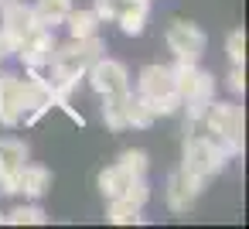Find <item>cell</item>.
I'll list each match as a JSON object with an SVG mask.
<instances>
[{"mask_svg":"<svg viewBox=\"0 0 249 229\" xmlns=\"http://www.w3.org/2000/svg\"><path fill=\"white\" fill-rule=\"evenodd\" d=\"M201 130H205V137L212 140V144H218L225 154H239L242 151V127H246V120H242V110L235 106V103H208L205 106V116H201V123H198Z\"/></svg>","mask_w":249,"mask_h":229,"instance_id":"1","label":"cell"},{"mask_svg":"<svg viewBox=\"0 0 249 229\" xmlns=\"http://www.w3.org/2000/svg\"><path fill=\"white\" fill-rule=\"evenodd\" d=\"M171 76H174V93L181 96V103L188 106L191 123L198 127L201 116H205V106L212 103V76L205 69H198L195 62H178L171 69Z\"/></svg>","mask_w":249,"mask_h":229,"instance_id":"2","label":"cell"},{"mask_svg":"<svg viewBox=\"0 0 249 229\" xmlns=\"http://www.w3.org/2000/svg\"><path fill=\"white\" fill-rule=\"evenodd\" d=\"M137 89H140V96L150 103L154 116H171V113H178V106H181V96L174 93V76H171L167 65H147V69L140 72Z\"/></svg>","mask_w":249,"mask_h":229,"instance_id":"3","label":"cell"},{"mask_svg":"<svg viewBox=\"0 0 249 229\" xmlns=\"http://www.w3.org/2000/svg\"><path fill=\"white\" fill-rule=\"evenodd\" d=\"M225 157H229V154H225L218 144H212L205 134H191V137L184 140V164H181V171L205 185L212 174H218V171L225 168Z\"/></svg>","mask_w":249,"mask_h":229,"instance_id":"4","label":"cell"},{"mask_svg":"<svg viewBox=\"0 0 249 229\" xmlns=\"http://www.w3.org/2000/svg\"><path fill=\"white\" fill-rule=\"evenodd\" d=\"M55 106V93H52V82L38 76V69H31L24 79H21V123L31 127L38 123L48 110Z\"/></svg>","mask_w":249,"mask_h":229,"instance_id":"5","label":"cell"},{"mask_svg":"<svg viewBox=\"0 0 249 229\" xmlns=\"http://www.w3.org/2000/svg\"><path fill=\"white\" fill-rule=\"evenodd\" d=\"M167 48L174 52L178 62H198L205 52V31L191 21H174L167 28Z\"/></svg>","mask_w":249,"mask_h":229,"instance_id":"6","label":"cell"},{"mask_svg":"<svg viewBox=\"0 0 249 229\" xmlns=\"http://www.w3.org/2000/svg\"><path fill=\"white\" fill-rule=\"evenodd\" d=\"M35 24H38V18H35V7L21 4V0H7V4L0 7V35L7 38L11 52H14V48L24 41V35H28Z\"/></svg>","mask_w":249,"mask_h":229,"instance_id":"7","label":"cell"},{"mask_svg":"<svg viewBox=\"0 0 249 229\" xmlns=\"http://www.w3.org/2000/svg\"><path fill=\"white\" fill-rule=\"evenodd\" d=\"M28 164V144L18 137H4L0 140V191L7 195H21L18 191V174Z\"/></svg>","mask_w":249,"mask_h":229,"instance_id":"8","label":"cell"},{"mask_svg":"<svg viewBox=\"0 0 249 229\" xmlns=\"http://www.w3.org/2000/svg\"><path fill=\"white\" fill-rule=\"evenodd\" d=\"M14 52L21 55V62H24L28 69H41V65H48L52 55H55V35H52V28L38 21V24L24 35V41H21Z\"/></svg>","mask_w":249,"mask_h":229,"instance_id":"9","label":"cell"},{"mask_svg":"<svg viewBox=\"0 0 249 229\" xmlns=\"http://www.w3.org/2000/svg\"><path fill=\"white\" fill-rule=\"evenodd\" d=\"M89 86L99 93V96H109V93H126L130 89V76H126V65L116 62V58H96L89 69Z\"/></svg>","mask_w":249,"mask_h":229,"instance_id":"10","label":"cell"},{"mask_svg":"<svg viewBox=\"0 0 249 229\" xmlns=\"http://www.w3.org/2000/svg\"><path fill=\"white\" fill-rule=\"evenodd\" d=\"M201 188H205V185L195 181L191 174L174 171V174L167 178V205H171V212H188V209L195 205V198H198Z\"/></svg>","mask_w":249,"mask_h":229,"instance_id":"11","label":"cell"},{"mask_svg":"<svg viewBox=\"0 0 249 229\" xmlns=\"http://www.w3.org/2000/svg\"><path fill=\"white\" fill-rule=\"evenodd\" d=\"M0 123H21V76H0Z\"/></svg>","mask_w":249,"mask_h":229,"instance_id":"12","label":"cell"},{"mask_svg":"<svg viewBox=\"0 0 249 229\" xmlns=\"http://www.w3.org/2000/svg\"><path fill=\"white\" fill-rule=\"evenodd\" d=\"M52 188V171L41 164H24L18 174V191H24L28 198H41Z\"/></svg>","mask_w":249,"mask_h":229,"instance_id":"13","label":"cell"},{"mask_svg":"<svg viewBox=\"0 0 249 229\" xmlns=\"http://www.w3.org/2000/svg\"><path fill=\"white\" fill-rule=\"evenodd\" d=\"M133 178H140V174H130V171L116 161V164H109L106 171H99V191H103L106 198H123V191L130 188Z\"/></svg>","mask_w":249,"mask_h":229,"instance_id":"14","label":"cell"},{"mask_svg":"<svg viewBox=\"0 0 249 229\" xmlns=\"http://www.w3.org/2000/svg\"><path fill=\"white\" fill-rule=\"evenodd\" d=\"M126 103H130V89L126 93H109L103 96V120L109 130H126Z\"/></svg>","mask_w":249,"mask_h":229,"instance_id":"15","label":"cell"},{"mask_svg":"<svg viewBox=\"0 0 249 229\" xmlns=\"http://www.w3.org/2000/svg\"><path fill=\"white\" fill-rule=\"evenodd\" d=\"M147 14H150V0H130V4L123 7V14L116 18V24L123 28V35H140L147 28Z\"/></svg>","mask_w":249,"mask_h":229,"instance_id":"16","label":"cell"},{"mask_svg":"<svg viewBox=\"0 0 249 229\" xmlns=\"http://www.w3.org/2000/svg\"><path fill=\"white\" fill-rule=\"evenodd\" d=\"M65 21H69V35L72 38H92L99 31V24H103V18L96 11H69Z\"/></svg>","mask_w":249,"mask_h":229,"instance_id":"17","label":"cell"},{"mask_svg":"<svg viewBox=\"0 0 249 229\" xmlns=\"http://www.w3.org/2000/svg\"><path fill=\"white\" fill-rule=\"evenodd\" d=\"M69 11H72V0H38L35 4V18L41 21V24H62L65 18H69Z\"/></svg>","mask_w":249,"mask_h":229,"instance_id":"18","label":"cell"},{"mask_svg":"<svg viewBox=\"0 0 249 229\" xmlns=\"http://www.w3.org/2000/svg\"><path fill=\"white\" fill-rule=\"evenodd\" d=\"M109 222L113 226H137L140 222V205L126 202V198H109Z\"/></svg>","mask_w":249,"mask_h":229,"instance_id":"19","label":"cell"},{"mask_svg":"<svg viewBox=\"0 0 249 229\" xmlns=\"http://www.w3.org/2000/svg\"><path fill=\"white\" fill-rule=\"evenodd\" d=\"M154 120H157V116H154L150 103H147L143 96H130V103H126V123H130V127H140V130H147Z\"/></svg>","mask_w":249,"mask_h":229,"instance_id":"20","label":"cell"},{"mask_svg":"<svg viewBox=\"0 0 249 229\" xmlns=\"http://www.w3.org/2000/svg\"><path fill=\"white\" fill-rule=\"evenodd\" d=\"M45 219H48V215H45L41 205H18L14 212L4 215V222H11V226H41Z\"/></svg>","mask_w":249,"mask_h":229,"instance_id":"21","label":"cell"},{"mask_svg":"<svg viewBox=\"0 0 249 229\" xmlns=\"http://www.w3.org/2000/svg\"><path fill=\"white\" fill-rule=\"evenodd\" d=\"M225 52H229L232 65H246V31H242V28H235V31L229 35V41H225Z\"/></svg>","mask_w":249,"mask_h":229,"instance_id":"22","label":"cell"},{"mask_svg":"<svg viewBox=\"0 0 249 229\" xmlns=\"http://www.w3.org/2000/svg\"><path fill=\"white\" fill-rule=\"evenodd\" d=\"M120 164H123L130 174H143V171H147V154H143V151H123V154H120Z\"/></svg>","mask_w":249,"mask_h":229,"instance_id":"23","label":"cell"},{"mask_svg":"<svg viewBox=\"0 0 249 229\" xmlns=\"http://www.w3.org/2000/svg\"><path fill=\"white\" fill-rule=\"evenodd\" d=\"M123 198H126V202H133V205H140V209H143V202H147V198H150V188H147V181H143V174H140V178H133V181H130V188H126V191H123Z\"/></svg>","mask_w":249,"mask_h":229,"instance_id":"24","label":"cell"},{"mask_svg":"<svg viewBox=\"0 0 249 229\" xmlns=\"http://www.w3.org/2000/svg\"><path fill=\"white\" fill-rule=\"evenodd\" d=\"M126 4H130V0H96V14H99L103 21H116Z\"/></svg>","mask_w":249,"mask_h":229,"instance_id":"25","label":"cell"},{"mask_svg":"<svg viewBox=\"0 0 249 229\" xmlns=\"http://www.w3.org/2000/svg\"><path fill=\"white\" fill-rule=\"evenodd\" d=\"M229 89H232V93H246V69H242V65H232Z\"/></svg>","mask_w":249,"mask_h":229,"instance_id":"26","label":"cell"},{"mask_svg":"<svg viewBox=\"0 0 249 229\" xmlns=\"http://www.w3.org/2000/svg\"><path fill=\"white\" fill-rule=\"evenodd\" d=\"M7 55H11V45H7V38H4V35H0V62H4Z\"/></svg>","mask_w":249,"mask_h":229,"instance_id":"27","label":"cell"},{"mask_svg":"<svg viewBox=\"0 0 249 229\" xmlns=\"http://www.w3.org/2000/svg\"><path fill=\"white\" fill-rule=\"evenodd\" d=\"M0 222H4V215H0Z\"/></svg>","mask_w":249,"mask_h":229,"instance_id":"28","label":"cell"}]
</instances>
